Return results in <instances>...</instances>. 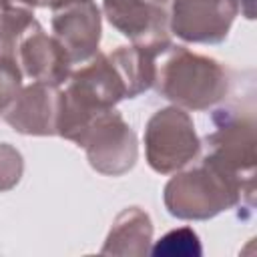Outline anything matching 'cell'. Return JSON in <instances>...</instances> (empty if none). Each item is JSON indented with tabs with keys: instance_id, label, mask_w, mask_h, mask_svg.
Here are the masks:
<instances>
[{
	"instance_id": "obj_13",
	"label": "cell",
	"mask_w": 257,
	"mask_h": 257,
	"mask_svg": "<svg viewBox=\"0 0 257 257\" xmlns=\"http://www.w3.org/2000/svg\"><path fill=\"white\" fill-rule=\"evenodd\" d=\"M161 52L145 46H118L116 50L108 52L110 62L118 70L128 98H137L139 94L153 88L155 82V70H157V56Z\"/></svg>"
},
{
	"instance_id": "obj_16",
	"label": "cell",
	"mask_w": 257,
	"mask_h": 257,
	"mask_svg": "<svg viewBox=\"0 0 257 257\" xmlns=\"http://www.w3.org/2000/svg\"><path fill=\"white\" fill-rule=\"evenodd\" d=\"M24 173V159L10 143H0V193L14 189Z\"/></svg>"
},
{
	"instance_id": "obj_17",
	"label": "cell",
	"mask_w": 257,
	"mask_h": 257,
	"mask_svg": "<svg viewBox=\"0 0 257 257\" xmlns=\"http://www.w3.org/2000/svg\"><path fill=\"white\" fill-rule=\"evenodd\" d=\"M38 0H0V10H34Z\"/></svg>"
},
{
	"instance_id": "obj_3",
	"label": "cell",
	"mask_w": 257,
	"mask_h": 257,
	"mask_svg": "<svg viewBox=\"0 0 257 257\" xmlns=\"http://www.w3.org/2000/svg\"><path fill=\"white\" fill-rule=\"evenodd\" d=\"M153 86L175 106L209 110L227 96L229 76L219 60L171 44L157 56Z\"/></svg>"
},
{
	"instance_id": "obj_14",
	"label": "cell",
	"mask_w": 257,
	"mask_h": 257,
	"mask_svg": "<svg viewBox=\"0 0 257 257\" xmlns=\"http://www.w3.org/2000/svg\"><path fill=\"white\" fill-rule=\"evenodd\" d=\"M36 22L34 10H2L0 12V58H16L24 34Z\"/></svg>"
},
{
	"instance_id": "obj_1",
	"label": "cell",
	"mask_w": 257,
	"mask_h": 257,
	"mask_svg": "<svg viewBox=\"0 0 257 257\" xmlns=\"http://www.w3.org/2000/svg\"><path fill=\"white\" fill-rule=\"evenodd\" d=\"M163 201L167 211L177 219L205 221L233 207L251 211L255 205V189L203 155L195 167L177 171L167 181Z\"/></svg>"
},
{
	"instance_id": "obj_19",
	"label": "cell",
	"mask_w": 257,
	"mask_h": 257,
	"mask_svg": "<svg viewBox=\"0 0 257 257\" xmlns=\"http://www.w3.org/2000/svg\"><path fill=\"white\" fill-rule=\"evenodd\" d=\"M72 2H78V0H38V6H44V8H50V10H56V8H62V6L72 4Z\"/></svg>"
},
{
	"instance_id": "obj_8",
	"label": "cell",
	"mask_w": 257,
	"mask_h": 257,
	"mask_svg": "<svg viewBox=\"0 0 257 257\" xmlns=\"http://www.w3.org/2000/svg\"><path fill=\"white\" fill-rule=\"evenodd\" d=\"M102 12L110 26L137 46L163 52L173 44L169 6L153 0H102Z\"/></svg>"
},
{
	"instance_id": "obj_11",
	"label": "cell",
	"mask_w": 257,
	"mask_h": 257,
	"mask_svg": "<svg viewBox=\"0 0 257 257\" xmlns=\"http://www.w3.org/2000/svg\"><path fill=\"white\" fill-rule=\"evenodd\" d=\"M18 64L22 68V74L32 78L34 82L52 86H62L72 72L66 50L52 34L44 32L38 20L20 40Z\"/></svg>"
},
{
	"instance_id": "obj_20",
	"label": "cell",
	"mask_w": 257,
	"mask_h": 257,
	"mask_svg": "<svg viewBox=\"0 0 257 257\" xmlns=\"http://www.w3.org/2000/svg\"><path fill=\"white\" fill-rule=\"evenodd\" d=\"M153 2H157V4H163V6H169L173 0H153Z\"/></svg>"
},
{
	"instance_id": "obj_15",
	"label": "cell",
	"mask_w": 257,
	"mask_h": 257,
	"mask_svg": "<svg viewBox=\"0 0 257 257\" xmlns=\"http://www.w3.org/2000/svg\"><path fill=\"white\" fill-rule=\"evenodd\" d=\"M153 255H201V243L199 237L193 229L189 227H181V229H173L167 235H163L153 247L151 251Z\"/></svg>"
},
{
	"instance_id": "obj_18",
	"label": "cell",
	"mask_w": 257,
	"mask_h": 257,
	"mask_svg": "<svg viewBox=\"0 0 257 257\" xmlns=\"http://www.w3.org/2000/svg\"><path fill=\"white\" fill-rule=\"evenodd\" d=\"M237 2H239V8H241V14L247 20H253L255 18V0H237Z\"/></svg>"
},
{
	"instance_id": "obj_6",
	"label": "cell",
	"mask_w": 257,
	"mask_h": 257,
	"mask_svg": "<svg viewBox=\"0 0 257 257\" xmlns=\"http://www.w3.org/2000/svg\"><path fill=\"white\" fill-rule=\"evenodd\" d=\"M96 173L120 177L139 159V143L133 126L114 108L102 112L86 131L80 145Z\"/></svg>"
},
{
	"instance_id": "obj_4",
	"label": "cell",
	"mask_w": 257,
	"mask_h": 257,
	"mask_svg": "<svg viewBox=\"0 0 257 257\" xmlns=\"http://www.w3.org/2000/svg\"><path fill=\"white\" fill-rule=\"evenodd\" d=\"M201 153V139L195 122L181 106L157 110L145 126V157L159 175H171L185 169Z\"/></svg>"
},
{
	"instance_id": "obj_9",
	"label": "cell",
	"mask_w": 257,
	"mask_h": 257,
	"mask_svg": "<svg viewBox=\"0 0 257 257\" xmlns=\"http://www.w3.org/2000/svg\"><path fill=\"white\" fill-rule=\"evenodd\" d=\"M52 36L66 50L70 64L88 62L100 46L102 14L94 0H78L52 10Z\"/></svg>"
},
{
	"instance_id": "obj_12",
	"label": "cell",
	"mask_w": 257,
	"mask_h": 257,
	"mask_svg": "<svg viewBox=\"0 0 257 257\" xmlns=\"http://www.w3.org/2000/svg\"><path fill=\"white\" fill-rule=\"evenodd\" d=\"M153 245V221L141 207L122 209L100 249L102 255H147Z\"/></svg>"
},
{
	"instance_id": "obj_7",
	"label": "cell",
	"mask_w": 257,
	"mask_h": 257,
	"mask_svg": "<svg viewBox=\"0 0 257 257\" xmlns=\"http://www.w3.org/2000/svg\"><path fill=\"white\" fill-rule=\"evenodd\" d=\"M237 0H173L169 4V30L191 44H219L239 16Z\"/></svg>"
},
{
	"instance_id": "obj_2",
	"label": "cell",
	"mask_w": 257,
	"mask_h": 257,
	"mask_svg": "<svg viewBox=\"0 0 257 257\" xmlns=\"http://www.w3.org/2000/svg\"><path fill=\"white\" fill-rule=\"evenodd\" d=\"M124 98L128 92L118 70L108 54L96 52L84 66L72 70L60 88L56 135L80 145L88 126Z\"/></svg>"
},
{
	"instance_id": "obj_5",
	"label": "cell",
	"mask_w": 257,
	"mask_h": 257,
	"mask_svg": "<svg viewBox=\"0 0 257 257\" xmlns=\"http://www.w3.org/2000/svg\"><path fill=\"white\" fill-rule=\"evenodd\" d=\"M213 131L201 143L203 155L217 161L247 187L255 189V120L239 106H221L211 114Z\"/></svg>"
},
{
	"instance_id": "obj_10",
	"label": "cell",
	"mask_w": 257,
	"mask_h": 257,
	"mask_svg": "<svg viewBox=\"0 0 257 257\" xmlns=\"http://www.w3.org/2000/svg\"><path fill=\"white\" fill-rule=\"evenodd\" d=\"M60 86L30 82L22 86L18 96L6 106L2 118L20 135L52 137L56 135Z\"/></svg>"
}]
</instances>
